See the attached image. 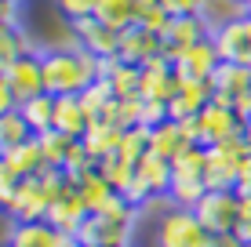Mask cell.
Returning a JSON list of instances; mask_svg holds the SVG:
<instances>
[{
	"instance_id": "obj_1",
	"label": "cell",
	"mask_w": 251,
	"mask_h": 247,
	"mask_svg": "<svg viewBox=\"0 0 251 247\" xmlns=\"http://www.w3.org/2000/svg\"><path fill=\"white\" fill-rule=\"evenodd\" d=\"M44 62V91L55 98L62 95H80L84 88H91L102 76V58H95L84 47H55L40 51Z\"/></svg>"
},
{
	"instance_id": "obj_2",
	"label": "cell",
	"mask_w": 251,
	"mask_h": 247,
	"mask_svg": "<svg viewBox=\"0 0 251 247\" xmlns=\"http://www.w3.org/2000/svg\"><path fill=\"white\" fill-rule=\"evenodd\" d=\"M157 247H215V233H207L197 211L171 207L157 222Z\"/></svg>"
},
{
	"instance_id": "obj_3",
	"label": "cell",
	"mask_w": 251,
	"mask_h": 247,
	"mask_svg": "<svg viewBox=\"0 0 251 247\" xmlns=\"http://www.w3.org/2000/svg\"><path fill=\"white\" fill-rule=\"evenodd\" d=\"M197 218L204 222L207 233L222 236V233H233L237 225V211H240V193L237 189H207L204 200L197 203Z\"/></svg>"
},
{
	"instance_id": "obj_4",
	"label": "cell",
	"mask_w": 251,
	"mask_h": 247,
	"mask_svg": "<svg viewBox=\"0 0 251 247\" xmlns=\"http://www.w3.org/2000/svg\"><path fill=\"white\" fill-rule=\"evenodd\" d=\"M244 131V120L237 116V109L226 106V102H207L197 116V142L201 146H219V142L233 138V135Z\"/></svg>"
},
{
	"instance_id": "obj_5",
	"label": "cell",
	"mask_w": 251,
	"mask_h": 247,
	"mask_svg": "<svg viewBox=\"0 0 251 247\" xmlns=\"http://www.w3.org/2000/svg\"><path fill=\"white\" fill-rule=\"evenodd\" d=\"M207 37H211V25H207L204 15H178V19H171V25L160 37V55L168 58V62H175L186 47L201 44Z\"/></svg>"
},
{
	"instance_id": "obj_6",
	"label": "cell",
	"mask_w": 251,
	"mask_h": 247,
	"mask_svg": "<svg viewBox=\"0 0 251 247\" xmlns=\"http://www.w3.org/2000/svg\"><path fill=\"white\" fill-rule=\"evenodd\" d=\"M73 236L84 247H131L135 222H117V218H106V215H88L84 225L76 229Z\"/></svg>"
},
{
	"instance_id": "obj_7",
	"label": "cell",
	"mask_w": 251,
	"mask_h": 247,
	"mask_svg": "<svg viewBox=\"0 0 251 247\" xmlns=\"http://www.w3.org/2000/svg\"><path fill=\"white\" fill-rule=\"evenodd\" d=\"M211 44L219 51L222 62H237V66H251V19H233L226 25L211 33Z\"/></svg>"
},
{
	"instance_id": "obj_8",
	"label": "cell",
	"mask_w": 251,
	"mask_h": 247,
	"mask_svg": "<svg viewBox=\"0 0 251 247\" xmlns=\"http://www.w3.org/2000/svg\"><path fill=\"white\" fill-rule=\"evenodd\" d=\"M4 80H7V88H11V95L19 98V106L25 98L44 95V62H40V51H25L19 62L4 73Z\"/></svg>"
},
{
	"instance_id": "obj_9",
	"label": "cell",
	"mask_w": 251,
	"mask_h": 247,
	"mask_svg": "<svg viewBox=\"0 0 251 247\" xmlns=\"http://www.w3.org/2000/svg\"><path fill=\"white\" fill-rule=\"evenodd\" d=\"M69 29H73V37L80 40V47L91 51L95 58H102V62H106V58H117V51H120V33L109 29V25H102L95 15L69 22Z\"/></svg>"
},
{
	"instance_id": "obj_10",
	"label": "cell",
	"mask_w": 251,
	"mask_h": 247,
	"mask_svg": "<svg viewBox=\"0 0 251 247\" xmlns=\"http://www.w3.org/2000/svg\"><path fill=\"white\" fill-rule=\"evenodd\" d=\"M211 98H215V91L207 80H178V91L168 102V120H175V124L193 120V116H201V109Z\"/></svg>"
},
{
	"instance_id": "obj_11",
	"label": "cell",
	"mask_w": 251,
	"mask_h": 247,
	"mask_svg": "<svg viewBox=\"0 0 251 247\" xmlns=\"http://www.w3.org/2000/svg\"><path fill=\"white\" fill-rule=\"evenodd\" d=\"M219 62H222V58H219V51H215L211 37H207V40H201V44L186 47L171 66H175L178 80H211V73L219 69Z\"/></svg>"
},
{
	"instance_id": "obj_12",
	"label": "cell",
	"mask_w": 251,
	"mask_h": 247,
	"mask_svg": "<svg viewBox=\"0 0 251 247\" xmlns=\"http://www.w3.org/2000/svg\"><path fill=\"white\" fill-rule=\"evenodd\" d=\"M211 91L215 102L237 106V98H244L251 91V66H237V62H219V69L211 73Z\"/></svg>"
},
{
	"instance_id": "obj_13",
	"label": "cell",
	"mask_w": 251,
	"mask_h": 247,
	"mask_svg": "<svg viewBox=\"0 0 251 247\" xmlns=\"http://www.w3.org/2000/svg\"><path fill=\"white\" fill-rule=\"evenodd\" d=\"M175 91H178L175 66H171L164 55L150 58V62L142 66V98L146 102H171Z\"/></svg>"
},
{
	"instance_id": "obj_14",
	"label": "cell",
	"mask_w": 251,
	"mask_h": 247,
	"mask_svg": "<svg viewBox=\"0 0 251 247\" xmlns=\"http://www.w3.org/2000/svg\"><path fill=\"white\" fill-rule=\"evenodd\" d=\"M157 55H160V37H157V33L142 29V25H131V29L120 33V51H117L120 62L146 66L150 58H157Z\"/></svg>"
},
{
	"instance_id": "obj_15",
	"label": "cell",
	"mask_w": 251,
	"mask_h": 247,
	"mask_svg": "<svg viewBox=\"0 0 251 247\" xmlns=\"http://www.w3.org/2000/svg\"><path fill=\"white\" fill-rule=\"evenodd\" d=\"M84 218H88V207H84V200L76 197V185H69L62 197L48 207V218H44V222L55 225L58 233H69V236H73L76 229L84 225Z\"/></svg>"
},
{
	"instance_id": "obj_16",
	"label": "cell",
	"mask_w": 251,
	"mask_h": 247,
	"mask_svg": "<svg viewBox=\"0 0 251 247\" xmlns=\"http://www.w3.org/2000/svg\"><path fill=\"white\" fill-rule=\"evenodd\" d=\"M91 127V116L84 109L80 95H62L55 98V131L66 138H84V131Z\"/></svg>"
},
{
	"instance_id": "obj_17",
	"label": "cell",
	"mask_w": 251,
	"mask_h": 247,
	"mask_svg": "<svg viewBox=\"0 0 251 247\" xmlns=\"http://www.w3.org/2000/svg\"><path fill=\"white\" fill-rule=\"evenodd\" d=\"M102 76L109 80L117 98H142V66H127L120 58L102 62Z\"/></svg>"
},
{
	"instance_id": "obj_18",
	"label": "cell",
	"mask_w": 251,
	"mask_h": 247,
	"mask_svg": "<svg viewBox=\"0 0 251 247\" xmlns=\"http://www.w3.org/2000/svg\"><path fill=\"white\" fill-rule=\"evenodd\" d=\"M135 175L150 185L153 200H164L171 193V160L157 157V153H146V157L135 164Z\"/></svg>"
},
{
	"instance_id": "obj_19",
	"label": "cell",
	"mask_w": 251,
	"mask_h": 247,
	"mask_svg": "<svg viewBox=\"0 0 251 247\" xmlns=\"http://www.w3.org/2000/svg\"><path fill=\"white\" fill-rule=\"evenodd\" d=\"M186 146H197V142H189V138H186L182 124L164 120V124H157V127H150V153H157V157L175 160Z\"/></svg>"
},
{
	"instance_id": "obj_20",
	"label": "cell",
	"mask_w": 251,
	"mask_h": 247,
	"mask_svg": "<svg viewBox=\"0 0 251 247\" xmlns=\"http://www.w3.org/2000/svg\"><path fill=\"white\" fill-rule=\"evenodd\" d=\"M66 233H58L55 225L48 222H15L7 244L11 247H58Z\"/></svg>"
},
{
	"instance_id": "obj_21",
	"label": "cell",
	"mask_w": 251,
	"mask_h": 247,
	"mask_svg": "<svg viewBox=\"0 0 251 247\" xmlns=\"http://www.w3.org/2000/svg\"><path fill=\"white\" fill-rule=\"evenodd\" d=\"M120 127L117 124H106V120H91V127L84 131V149L91 153V160L99 164V160H106V157H113L117 146H120Z\"/></svg>"
},
{
	"instance_id": "obj_22",
	"label": "cell",
	"mask_w": 251,
	"mask_h": 247,
	"mask_svg": "<svg viewBox=\"0 0 251 247\" xmlns=\"http://www.w3.org/2000/svg\"><path fill=\"white\" fill-rule=\"evenodd\" d=\"M4 160H7V167H11L19 178H33V175H40L44 171V153H40V142H37V135H33L29 142H22V146H15L11 153H4Z\"/></svg>"
},
{
	"instance_id": "obj_23",
	"label": "cell",
	"mask_w": 251,
	"mask_h": 247,
	"mask_svg": "<svg viewBox=\"0 0 251 247\" xmlns=\"http://www.w3.org/2000/svg\"><path fill=\"white\" fill-rule=\"evenodd\" d=\"M19 113L25 116V124H29L33 135H48L55 131V95H37V98H25L19 106Z\"/></svg>"
},
{
	"instance_id": "obj_24",
	"label": "cell",
	"mask_w": 251,
	"mask_h": 247,
	"mask_svg": "<svg viewBox=\"0 0 251 247\" xmlns=\"http://www.w3.org/2000/svg\"><path fill=\"white\" fill-rule=\"evenodd\" d=\"M207 146H186L171 160V182H204Z\"/></svg>"
},
{
	"instance_id": "obj_25",
	"label": "cell",
	"mask_w": 251,
	"mask_h": 247,
	"mask_svg": "<svg viewBox=\"0 0 251 247\" xmlns=\"http://www.w3.org/2000/svg\"><path fill=\"white\" fill-rule=\"evenodd\" d=\"M113 185L106 182V178L99 175V167H95V171H88L80 178V182H76V197L84 200V207H88V215H99L102 207H106L109 203V197H113Z\"/></svg>"
},
{
	"instance_id": "obj_26",
	"label": "cell",
	"mask_w": 251,
	"mask_h": 247,
	"mask_svg": "<svg viewBox=\"0 0 251 247\" xmlns=\"http://www.w3.org/2000/svg\"><path fill=\"white\" fill-rule=\"evenodd\" d=\"M135 15H138L135 0H99V7H95V19L102 25H109V29H117V33L131 29Z\"/></svg>"
},
{
	"instance_id": "obj_27",
	"label": "cell",
	"mask_w": 251,
	"mask_h": 247,
	"mask_svg": "<svg viewBox=\"0 0 251 247\" xmlns=\"http://www.w3.org/2000/svg\"><path fill=\"white\" fill-rule=\"evenodd\" d=\"M25 51H33L25 29H19V25H0V76L11 69Z\"/></svg>"
},
{
	"instance_id": "obj_28",
	"label": "cell",
	"mask_w": 251,
	"mask_h": 247,
	"mask_svg": "<svg viewBox=\"0 0 251 247\" xmlns=\"http://www.w3.org/2000/svg\"><path fill=\"white\" fill-rule=\"evenodd\" d=\"M29 138H33V131H29V124H25V116L19 109L0 113V157L11 153L15 146H22V142H29Z\"/></svg>"
},
{
	"instance_id": "obj_29",
	"label": "cell",
	"mask_w": 251,
	"mask_h": 247,
	"mask_svg": "<svg viewBox=\"0 0 251 247\" xmlns=\"http://www.w3.org/2000/svg\"><path fill=\"white\" fill-rule=\"evenodd\" d=\"M146 153H150V127H127V131L120 135L117 157L127 160V164H138Z\"/></svg>"
},
{
	"instance_id": "obj_30",
	"label": "cell",
	"mask_w": 251,
	"mask_h": 247,
	"mask_svg": "<svg viewBox=\"0 0 251 247\" xmlns=\"http://www.w3.org/2000/svg\"><path fill=\"white\" fill-rule=\"evenodd\" d=\"M204 19L211 25V33L219 29V25H226L233 19H244V0H204Z\"/></svg>"
},
{
	"instance_id": "obj_31",
	"label": "cell",
	"mask_w": 251,
	"mask_h": 247,
	"mask_svg": "<svg viewBox=\"0 0 251 247\" xmlns=\"http://www.w3.org/2000/svg\"><path fill=\"white\" fill-rule=\"evenodd\" d=\"M113 98H117V95H113V88H109L106 76H99L91 88H84V91H80V102H84V109H88L91 120H99V116L106 113V106H109Z\"/></svg>"
},
{
	"instance_id": "obj_32",
	"label": "cell",
	"mask_w": 251,
	"mask_h": 247,
	"mask_svg": "<svg viewBox=\"0 0 251 247\" xmlns=\"http://www.w3.org/2000/svg\"><path fill=\"white\" fill-rule=\"evenodd\" d=\"M95 167H99V175L106 178V182L113 185L117 193H124V189H127V182H131V178H135V164H127V160H120L117 153H113V157H106V160H99V164H95Z\"/></svg>"
},
{
	"instance_id": "obj_33",
	"label": "cell",
	"mask_w": 251,
	"mask_h": 247,
	"mask_svg": "<svg viewBox=\"0 0 251 247\" xmlns=\"http://www.w3.org/2000/svg\"><path fill=\"white\" fill-rule=\"evenodd\" d=\"M37 142H40V153H44V164L62 171L66 153H69V146H73L76 138H66V135H58V131H48V135H37Z\"/></svg>"
},
{
	"instance_id": "obj_34",
	"label": "cell",
	"mask_w": 251,
	"mask_h": 247,
	"mask_svg": "<svg viewBox=\"0 0 251 247\" xmlns=\"http://www.w3.org/2000/svg\"><path fill=\"white\" fill-rule=\"evenodd\" d=\"M88 171H95V160H91V153L84 149V142L76 138L73 146H69V153H66V164H62V175H66L69 182L76 185V182H80V178L88 175Z\"/></svg>"
},
{
	"instance_id": "obj_35",
	"label": "cell",
	"mask_w": 251,
	"mask_h": 247,
	"mask_svg": "<svg viewBox=\"0 0 251 247\" xmlns=\"http://www.w3.org/2000/svg\"><path fill=\"white\" fill-rule=\"evenodd\" d=\"M204 193H207V185H204V182H171L168 200L175 203V207H189V211H193L197 203L204 200Z\"/></svg>"
},
{
	"instance_id": "obj_36",
	"label": "cell",
	"mask_w": 251,
	"mask_h": 247,
	"mask_svg": "<svg viewBox=\"0 0 251 247\" xmlns=\"http://www.w3.org/2000/svg\"><path fill=\"white\" fill-rule=\"evenodd\" d=\"M135 25H142V29H150V33H157V37H164V29L171 25V15L164 11L160 4H153V7H138Z\"/></svg>"
},
{
	"instance_id": "obj_37",
	"label": "cell",
	"mask_w": 251,
	"mask_h": 247,
	"mask_svg": "<svg viewBox=\"0 0 251 247\" xmlns=\"http://www.w3.org/2000/svg\"><path fill=\"white\" fill-rule=\"evenodd\" d=\"M58 15H62L66 22H76V19H88L95 15V7H99V0H55Z\"/></svg>"
},
{
	"instance_id": "obj_38",
	"label": "cell",
	"mask_w": 251,
	"mask_h": 247,
	"mask_svg": "<svg viewBox=\"0 0 251 247\" xmlns=\"http://www.w3.org/2000/svg\"><path fill=\"white\" fill-rule=\"evenodd\" d=\"M19 182L22 178L7 167V160L0 157V211H7V203H11V197H15V189H19Z\"/></svg>"
},
{
	"instance_id": "obj_39",
	"label": "cell",
	"mask_w": 251,
	"mask_h": 247,
	"mask_svg": "<svg viewBox=\"0 0 251 247\" xmlns=\"http://www.w3.org/2000/svg\"><path fill=\"white\" fill-rule=\"evenodd\" d=\"M233 236H240L244 244H251V193H240V211H237Z\"/></svg>"
},
{
	"instance_id": "obj_40",
	"label": "cell",
	"mask_w": 251,
	"mask_h": 247,
	"mask_svg": "<svg viewBox=\"0 0 251 247\" xmlns=\"http://www.w3.org/2000/svg\"><path fill=\"white\" fill-rule=\"evenodd\" d=\"M120 197H124L127 203H135V207H142V203H150V200H153V193H150V185H146L142 178L135 175L131 182H127V189L120 193Z\"/></svg>"
},
{
	"instance_id": "obj_41",
	"label": "cell",
	"mask_w": 251,
	"mask_h": 247,
	"mask_svg": "<svg viewBox=\"0 0 251 247\" xmlns=\"http://www.w3.org/2000/svg\"><path fill=\"white\" fill-rule=\"evenodd\" d=\"M160 7L171 15V19H178V15H201L204 0H160Z\"/></svg>"
},
{
	"instance_id": "obj_42",
	"label": "cell",
	"mask_w": 251,
	"mask_h": 247,
	"mask_svg": "<svg viewBox=\"0 0 251 247\" xmlns=\"http://www.w3.org/2000/svg\"><path fill=\"white\" fill-rule=\"evenodd\" d=\"M237 193H251V153L237 164Z\"/></svg>"
},
{
	"instance_id": "obj_43",
	"label": "cell",
	"mask_w": 251,
	"mask_h": 247,
	"mask_svg": "<svg viewBox=\"0 0 251 247\" xmlns=\"http://www.w3.org/2000/svg\"><path fill=\"white\" fill-rule=\"evenodd\" d=\"M0 25H19V0H0Z\"/></svg>"
},
{
	"instance_id": "obj_44",
	"label": "cell",
	"mask_w": 251,
	"mask_h": 247,
	"mask_svg": "<svg viewBox=\"0 0 251 247\" xmlns=\"http://www.w3.org/2000/svg\"><path fill=\"white\" fill-rule=\"evenodd\" d=\"M11 109H19V98L11 95V88H7V80L0 76V113H11Z\"/></svg>"
},
{
	"instance_id": "obj_45",
	"label": "cell",
	"mask_w": 251,
	"mask_h": 247,
	"mask_svg": "<svg viewBox=\"0 0 251 247\" xmlns=\"http://www.w3.org/2000/svg\"><path fill=\"white\" fill-rule=\"evenodd\" d=\"M215 247H251V244H244L240 236H233V233H222V236H215Z\"/></svg>"
},
{
	"instance_id": "obj_46",
	"label": "cell",
	"mask_w": 251,
	"mask_h": 247,
	"mask_svg": "<svg viewBox=\"0 0 251 247\" xmlns=\"http://www.w3.org/2000/svg\"><path fill=\"white\" fill-rule=\"evenodd\" d=\"M240 135H244V142H248V149H251V120L244 124V131H240Z\"/></svg>"
},
{
	"instance_id": "obj_47",
	"label": "cell",
	"mask_w": 251,
	"mask_h": 247,
	"mask_svg": "<svg viewBox=\"0 0 251 247\" xmlns=\"http://www.w3.org/2000/svg\"><path fill=\"white\" fill-rule=\"evenodd\" d=\"M153 4H160V0H135V7H153Z\"/></svg>"
},
{
	"instance_id": "obj_48",
	"label": "cell",
	"mask_w": 251,
	"mask_h": 247,
	"mask_svg": "<svg viewBox=\"0 0 251 247\" xmlns=\"http://www.w3.org/2000/svg\"><path fill=\"white\" fill-rule=\"evenodd\" d=\"M244 15H248V19H251V0H244Z\"/></svg>"
},
{
	"instance_id": "obj_49",
	"label": "cell",
	"mask_w": 251,
	"mask_h": 247,
	"mask_svg": "<svg viewBox=\"0 0 251 247\" xmlns=\"http://www.w3.org/2000/svg\"><path fill=\"white\" fill-rule=\"evenodd\" d=\"M4 247H11V244H4Z\"/></svg>"
}]
</instances>
